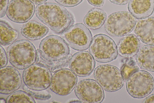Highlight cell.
<instances>
[{
    "instance_id": "cell-1",
    "label": "cell",
    "mask_w": 154,
    "mask_h": 103,
    "mask_svg": "<svg viewBox=\"0 0 154 103\" xmlns=\"http://www.w3.org/2000/svg\"><path fill=\"white\" fill-rule=\"evenodd\" d=\"M36 16L41 21L56 32L61 34L73 23L72 16L63 6L52 2L37 6Z\"/></svg>"
},
{
    "instance_id": "cell-2",
    "label": "cell",
    "mask_w": 154,
    "mask_h": 103,
    "mask_svg": "<svg viewBox=\"0 0 154 103\" xmlns=\"http://www.w3.org/2000/svg\"><path fill=\"white\" fill-rule=\"evenodd\" d=\"M8 60L17 69H24L36 63L37 51L33 44L27 40L16 41L8 48Z\"/></svg>"
},
{
    "instance_id": "cell-3",
    "label": "cell",
    "mask_w": 154,
    "mask_h": 103,
    "mask_svg": "<svg viewBox=\"0 0 154 103\" xmlns=\"http://www.w3.org/2000/svg\"><path fill=\"white\" fill-rule=\"evenodd\" d=\"M89 50L94 59L100 63L110 62L118 56L117 47L114 41L103 34H97L93 37Z\"/></svg>"
},
{
    "instance_id": "cell-4",
    "label": "cell",
    "mask_w": 154,
    "mask_h": 103,
    "mask_svg": "<svg viewBox=\"0 0 154 103\" xmlns=\"http://www.w3.org/2000/svg\"><path fill=\"white\" fill-rule=\"evenodd\" d=\"M94 76L103 89L108 92H116L123 86L124 81L121 71L113 65L97 66L94 71Z\"/></svg>"
},
{
    "instance_id": "cell-5",
    "label": "cell",
    "mask_w": 154,
    "mask_h": 103,
    "mask_svg": "<svg viewBox=\"0 0 154 103\" xmlns=\"http://www.w3.org/2000/svg\"><path fill=\"white\" fill-rule=\"evenodd\" d=\"M126 88L132 97L141 98L150 94L154 88V80L152 75L144 70L133 72L126 82Z\"/></svg>"
},
{
    "instance_id": "cell-6",
    "label": "cell",
    "mask_w": 154,
    "mask_h": 103,
    "mask_svg": "<svg viewBox=\"0 0 154 103\" xmlns=\"http://www.w3.org/2000/svg\"><path fill=\"white\" fill-rule=\"evenodd\" d=\"M51 72L49 69L35 63L24 69L23 74L24 83L32 90H45L50 87Z\"/></svg>"
},
{
    "instance_id": "cell-7",
    "label": "cell",
    "mask_w": 154,
    "mask_h": 103,
    "mask_svg": "<svg viewBox=\"0 0 154 103\" xmlns=\"http://www.w3.org/2000/svg\"><path fill=\"white\" fill-rule=\"evenodd\" d=\"M136 19L131 13L126 11L113 13L107 18L105 29L110 35L121 37L130 33L133 29Z\"/></svg>"
},
{
    "instance_id": "cell-8",
    "label": "cell",
    "mask_w": 154,
    "mask_h": 103,
    "mask_svg": "<svg viewBox=\"0 0 154 103\" xmlns=\"http://www.w3.org/2000/svg\"><path fill=\"white\" fill-rule=\"evenodd\" d=\"M39 50L45 58L53 61L65 58L69 54L70 51L64 40L54 35H50L44 38L40 43Z\"/></svg>"
},
{
    "instance_id": "cell-9",
    "label": "cell",
    "mask_w": 154,
    "mask_h": 103,
    "mask_svg": "<svg viewBox=\"0 0 154 103\" xmlns=\"http://www.w3.org/2000/svg\"><path fill=\"white\" fill-rule=\"evenodd\" d=\"M61 36L68 46L80 51L88 49L92 39L91 31L81 23L72 25L61 34Z\"/></svg>"
},
{
    "instance_id": "cell-10",
    "label": "cell",
    "mask_w": 154,
    "mask_h": 103,
    "mask_svg": "<svg viewBox=\"0 0 154 103\" xmlns=\"http://www.w3.org/2000/svg\"><path fill=\"white\" fill-rule=\"evenodd\" d=\"M74 91L78 98L83 103H100L104 98L103 89L93 79L81 80L76 85Z\"/></svg>"
},
{
    "instance_id": "cell-11",
    "label": "cell",
    "mask_w": 154,
    "mask_h": 103,
    "mask_svg": "<svg viewBox=\"0 0 154 103\" xmlns=\"http://www.w3.org/2000/svg\"><path fill=\"white\" fill-rule=\"evenodd\" d=\"M77 82L75 74L70 69L63 68L54 73L49 87L52 92L57 95H66L72 92Z\"/></svg>"
},
{
    "instance_id": "cell-12",
    "label": "cell",
    "mask_w": 154,
    "mask_h": 103,
    "mask_svg": "<svg viewBox=\"0 0 154 103\" xmlns=\"http://www.w3.org/2000/svg\"><path fill=\"white\" fill-rule=\"evenodd\" d=\"M35 11V6L29 0H12L8 4L6 14L11 21L21 23L29 21Z\"/></svg>"
},
{
    "instance_id": "cell-13",
    "label": "cell",
    "mask_w": 154,
    "mask_h": 103,
    "mask_svg": "<svg viewBox=\"0 0 154 103\" xmlns=\"http://www.w3.org/2000/svg\"><path fill=\"white\" fill-rule=\"evenodd\" d=\"M94 60L88 51H79L72 56L69 67L76 76L81 77L87 76L91 74L95 68Z\"/></svg>"
},
{
    "instance_id": "cell-14",
    "label": "cell",
    "mask_w": 154,
    "mask_h": 103,
    "mask_svg": "<svg viewBox=\"0 0 154 103\" xmlns=\"http://www.w3.org/2000/svg\"><path fill=\"white\" fill-rule=\"evenodd\" d=\"M17 68L6 66L0 69V93L9 94L16 91L20 87L22 79Z\"/></svg>"
},
{
    "instance_id": "cell-15",
    "label": "cell",
    "mask_w": 154,
    "mask_h": 103,
    "mask_svg": "<svg viewBox=\"0 0 154 103\" xmlns=\"http://www.w3.org/2000/svg\"><path fill=\"white\" fill-rule=\"evenodd\" d=\"M134 32L143 43L154 45V17L141 19L136 23Z\"/></svg>"
},
{
    "instance_id": "cell-16",
    "label": "cell",
    "mask_w": 154,
    "mask_h": 103,
    "mask_svg": "<svg viewBox=\"0 0 154 103\" xmlns=\"http://www.w3.org/2000/svg\"><path fill=\"white\" fill-rule=\"evenodd\" d=\"M140 42L139 38L134 34L126 35L119 42L118 52L122 56L130 57L136 55L139 50Z\"/></svg>"
},
{
    "instance_id": "cell-17",
    "label": "cell",
    "mask_w": 154,
    "mask_h": 103,
    "mask_svg": "<svg viewBox=\"0 0 154 103\" xmlns=\"http://www.w3.org/2000/svg\"><path fill=\"white\" fill-rule=\"evenodd\" d=\"M128 8L136 18H145L150 16L153 12L154 0H130Z\"/></svg>"
},
{
    "instance_id": "cell-18",
    "label": "cell",
    "mask_w": 154,
    "mask_h": 103,
    "mask_svg": "<svg viewBox=\"0 0 154 103\" xmlns=\"http://www.w3.org/2000/svg\"><path fill=\"white\" fill-rule=\"evenodd\" d=\"M48 31L49 29L45 25L32 21L26 22L20 29L21 34L27 39L32 40L43 38Z\"/></svg>"
},
{
    "instance_id": "cell-19",
    "label": "cell",
    "mask_w": 154,
    "mask_h": 103,
    "mask_svg": "<svg viewBox=\"0 0 154 103\" xmlns=\"http://www.w3.org/2000/svg\"><path fill=\"white\" fill-rule=\"evenodd\" d=\"M136 59L137 63L141 68L154 72V45L143 46L139 50Z\"/></svg>"
},
{
    "instance_id": "cell-20",
    "label": "cell",
    "mask_w": 154,
    "mask_h": 103,
    "mask_svg": "<svg viewBox=\"0 0 154 103\" xmlns=\"http://www.w3.org/2000/svg\"><path fill=\"white\" fill-rule=\"evenodd\" d=\"M106 18V14L103 10L94 8L89 10L85 16L83 21L89 28L96 30L104 24Z\"/></svg>"
},
{
    "instance_id": "cell-21",
    "label": "cell",
    "mask_w": 154,
    "mask_h": 103,
    "mask_svg": "<svg viewBox=\"0 0 154 103\" xmlns=\"http://www.w3.org/2000/svg\"><path fill=\"white\" fill-rule=\"evenodd\" d=\"M36 51L37 58L35 63L49 69L53 73H55L67 66L72 56L69 54L63 60L58 61H53L45 58L40 53L39 49H37Z\"/></svg>"
},
{
    "instance_id": "cell-22",
    "label": "cell",
    "mask_w": 154,
    "mask_h": 103,
    "mask_svg": "<svg viewBox=\"0 0 154 103\" xmlns=\"http://www.w3.org/2000/svg\"><path fill=\"white\" fill-rule=\"evenodd\" d=\"M0 28L1 45H9L15 42L18 38V32L12 28L6 22L1 20Z\"/></svg>"
},
{
    "instance_id": "cell-23",
    "label": "cell",
    "mask_w": 154,
    "mask_h": 103,
    "mask_svg": "<svg viewBox=\"0 0 154 103\" xmlns=\"http://www.w3.org/2000/svg\"><path fill=\"white\" fill-rule=\"evenodd\" d=\"M5 103H32L35 102L33 98L25 91L18 90L10 95L6 98Z\"/></svg>"
},
{
    "instance_id": "cell-24",
    "label": "cell",
    "mask_w": 154,
    "mask_h": 103,
    "mask_svg": "<svg viewBox=\"0 0 154 103\" xmlns=\"http://www.w3.org/2000/svg\"><path fill=\"white\" fill-rule=\"evenodd\" d=\"M124 61L121 72L124 82H126L129 76L134 72L139 70V69L131 57H127Z\"/></svg>"
},
{
    "instance_id": "cell-25",
    "label": "cell",
    "mask_w": 154,
    "mask_h": 103,
    "mask_svg": "<svg viewBox=\"0 0 154 103\" xmlns=\"http://www.w3.org/2000/svg\"><path fill=\"white\" fill-rule=\"evenodd\" d=\"M23 89L28 94L33 98L42 100H46L51 97V95L45 90H35L30 89L25 85L23 86Z\"/></svg>"
},
{
    "instance_id": "cell-26",
    "label": "cell",
    "mask_w": 154,
    "mask_h": 103,
    "mask_svg": "<svg viewBox=\"0 0 154 103\" xmlns=\"http://www.w3.org/2000/svg\"><path fill=\"white\" fill-rule=\"evenodd\" d=\"M61 5L67 7H73L81 3L83 0H54Z\"/></svg>"
},
{
    "instance_id": "cell-27",
    "label": "cell",
    "mask_w": 154,
    "mask_h": 103,
    "mask_svg": "<svg viewBox=\"0 0 154 103\" xmlns=\"http://www.w3.org/2000/svg\"><path fill=\"white\" fill-rule=\"evenodd\" d=\"M0 68L6 66L8 63V57L4 49L0 46Z\"/></svg>"
},
{
    "instance_id": "cell-28",
    "label": "cell",
    "mask_w": 154,
    "mask_h": 103,
    "mask_svg": "<svg viewBox=\"0 0 154 103\" xmlns=\"http://www.w3.org/2000/svg\"><path fill=\"white\" fill-rule=\"evenodd\" d=\"M8 0H0V17H3L6 14L8 5Z\"/></svg>"
},
{
    "instance_id": "cell-29",
    "label": "cell",
    "mask_w": 154,
    "mask_h": 103,
    "mask_svg": "<svg viewBox=\"0 0 154 103\" xmlns=\"http://www.w3.org/2000/svg\"><path fill=\"white\" fill-rule=\"evenodd\" d=\"M89 4L97 7H100L103 6L104 0H87Z\"/></svg>"
},
{
    "instance_id": "cell-30",
    "label": "cell",
    "mask_w": 154,
    "mask_h": 103,
    "mask_svg": "<svg viewBox=\"0 0 154 103\" xmlns=\"http://www.w3.org/2000/svg\"><path fill=\"white\" fill-rule=\"evenodd\" d=\"M113 4L119 5H124L126 4L130 0H109Z\"/></svg>"
},
{
    "instance_id": "cell-31",
    "label": "cell",
    "mask_w": 154,
    "mask_h": 103,
    "mask_svg": "<svg viewBox=\"0 0 154 103\" xmlns=\"http://www.w3.org/2000/svg\"><path fill=\"white\" fill-rule=\"evenodd\" d=\"M143 103H154V94H152L146 98L143 101Z\"/></svg>"
},
{
    "instance_id": "cell-32",
    "label": "cell",
    "mask_w": 154,
    "mask_h": 103,
    "mask_svg": "<svg viewBox=\"0 0 154 103\" xmlns=\"http://www.w3.org/2000/svg\"><path fill=\"white\" fill-rule=\"evenodd\" d=\"M33 4L39 5L44 3L47 0H29Z\"/></svg>"
}]
</instances>
